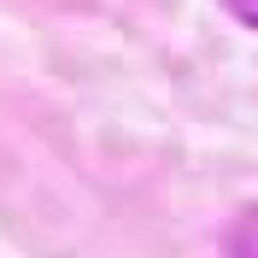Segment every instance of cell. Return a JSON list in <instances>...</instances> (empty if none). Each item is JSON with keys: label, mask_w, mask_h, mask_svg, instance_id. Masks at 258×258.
Masks as SVG:
<instances>
[{"label": "cell", "mask_w": 258, "mask_h": 258, "mask_svg": "<svg viewBox=\"0 0 258 258\" xmlns=\"http://www.w3.org/2000/svg\"><path fill=\"white\" fill-rule=\"evenodd\" d=\"M223 6H229L235 18H246V24H258V0H223Z\"/></svg>", "instance_id": "obj_1"}]
</instances>
